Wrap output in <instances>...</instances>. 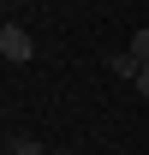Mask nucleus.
<instances>
[{"mask_svg": "<svg viewBox=\"0 0 149 155\" xmlns=\"http://www.w3.org/2000/svg\"><path fill=\"white\" fill-rule=\"evenodd\" d=\"M30 54H36V36H30L24 24H0V60H12V66H24Z\"/></svg>", "mask_w": 149, "mask_h": 155, "instance_id": "nucleus-1", "label": "nucleus"}, {"mask_svg": "<svg viewBox=\"0 0 149 155\" xmlns=\"http://www.w3.org/2000/svg\"><path fill=\"white\" fill-rule=\"evenodd\" d=\"M0 155H12V149H0Z\"/></svg>", "mask_w": 149, "mask_h": 155, "instance_id": "nucleus-6", "label": "nucleus"}, {"mask_svg": "<svg viewBox=\"0 0 149 155\" xmlns=\"http://www.w3.org/2000/svg\"><path fill=\"white\" fill-rule=\"evenodd\" d=\"M108 66H113V78H137V60H131V48H125V54H113Z\"/></svg>", "mask_w": 149, "mask_h": 155, "instance_id": "nucleus-2", "label": "nucleus"}, {"mask_svg": "<svg viewBox=\"0 0 149 155\" xmlns=\"http://www.w3.org/2000/svg\"><path fill=\"white\" fill-rule=\"evenodd\" d=\"M131 60H137V66H149V30H137V36H131Z\"/></svg>", "mask_w": 149, "mask_h": 155, "instance_id": "nucleus-3", "label": "nucleus"}, {"mask_svg": "<svg viewBox=\"0 0 149 155\" xmlns=\"http://www.w3.org/2000/svg\"><path fill=\"white\" fill-rule=\"evenodd\" d=\"M12 155H48V149H42L36 137H18V143H12Z\"/></svg>", "mask_w": 149, "mask_h": 155, "instance_id": "nucleus-4", "label": "nucleus"}, {"mask_svg": "<svg viewBox=\"0 0 149 155\" xmlns=\"http://www.w3.org/2000/svg\"><path fill=\"white\" fill-rule=\"evenodd\" d=\"M131 84H137V96L149 101V66H137V78H131Z\"/></svg>", "mask_w": 149, "mask_h": 155, "instance_id": "nucleus-5", "label": "nucleus"}]
</instances>
